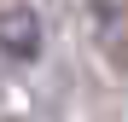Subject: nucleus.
<instances>
[{
	"label": "nucleus",
	"mask_w": 128,
	"mask_h": 122,
	"mask_svg": "<svg viewBox=\"0 0 128 122\" xmlns=\"http://www.w3.org/2000/svg\"><path fill=\"white\" fill-rule=\"evenodd\" d=\"M0 35H6V52L12 58H29L35 47H41V23L18 6V12H6V23H0Z\"/></svg>",
	"instance_id": "f257e3e1"
}]
</instances>
